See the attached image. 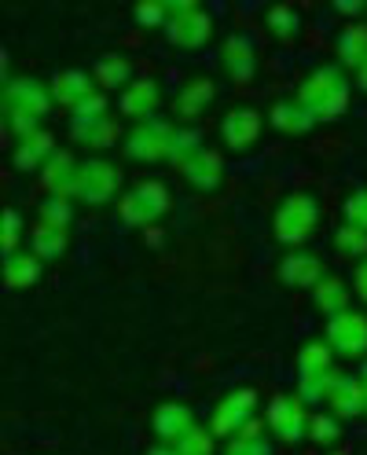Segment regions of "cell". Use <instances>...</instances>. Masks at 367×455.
<instances>
[{
  "instance_id": "cell-1",
  "label": "cell",
  "mask_w": 367,
  "mask_h": 455,
  "mask_svg": "<svg viewBox=\"0 0 367 455\" xmlns=\"http://www.w3.org/2000/svg\"><path fill=\"white\" fill-rule=\"evenodd\" d=\"M52 107V89L37 77H19L4 84V114H8V132H15L19 140L41 132V118Z\"/></svg>"
},
{
  "instance_id": "cell-2",
  "label": "cell",
  "mask_w": 367,
  "mask_h": 455,
  "mask_svg": "<svg viewBox=\"0 0 367 455\" xmlns=\"http://www.w3.org/2000/svg\"><path fill=\"white\" fill-rule=\"evenodd\" d=\"M298 103L313 114L316 122L342 118L349 107V81H346L342 67H320L308 74L305 84L298 89Z\"/></svg>"
},
{
  "instance_id": "cell-3",
  "label": "cell",
  "mask_w": 367,
  "mask_h": 455,
  "mask_svg": "<svg viewBox=\"0 0 367 455\" xmlns=\"http://www.w3.org/2000/svg\"><path fill=\"white\" fill-rule=\"evenodd\" d=\"M298 371H301V379H298V401L301 404L327 401V393H331V386L338 379L334 356H331L327 341H308V346L301 349V356H298Z\"/></svg>"
},
{
  "instance_id": "cell-4",
  "label": "cell",
  "mask_w": 367,
  "mask_h": 455,
  "mask_svg": "<svg viewBox=\"0 0 367 455\" xmlns=\"http://www.w3.org/2000/svg\"><path fill=\"white\" fill-rule=\"evenodd\" d=\"M316 224H320V203L308 191H294L275 210V239L287 246H301L316 232Z\"/></svg>"
},
{
  "instance_id": "cell-5",
  "label": "cell",
  "mask_w": 367,
  "mask_h": 455,
  "mask_svg": "<svg viewBox=\"0 0 367 455\" xmlns=\"http://www.w3.org/2000/svg\"><path fill=\"white\" fill-rule=\"evenodd\" d=\"M165 210H169V191L158 180H144L129 195H122V203H118V217L132 228H151Z\"/></svg>"
},
{
  "instance_id": "cell-6",
  "label": "cell",
  "mask_w": 367,
  "mask_h": 455,
  "mask_svg": "<svg viewBox=\"0 0 367 455\" xmlns=\"http://www.w3.org/2000/svg\"><path fill=\"white\" fill-rule=\"evenodd\" d=\"M169 8V22H165V34L173 44L180 48H199L210 41V30H213V22L210 15L199 8V4H191V0H180V4H165Z\"/></svg>"
},
{
  "instance_id": "cell-7",
  "label": "cell",
  "mask_w": 367,
  "mask_h": 455,
  "mask_svg": "<svg viewBox=\"0 0 367 455\" xmlns=\"http://www.w3.org/2000/svg\"><path fill=\"white\" fill-rule=\"evenodd\" d=\"M173 132H177L173 122H162V118L140 122V125L129 132L125 151H129V158H136V162H162V158H169Z\"/></svg>"
},
{
  "instance_id": "cell-8",
  "label": "cell",
  "mask_w": 367,
  "mask_h": 455,
  "mask_svg": "<svg viewBox=\"0 0 367 455\" xmlns=\"http://www.w3.org/2000/svg\"><path fill=\"white\" fill-rule=\"evenodd\" d=\"M122 188V173L110 162L103 158H89L81 165V177H77V198H84L89 206H107L115 191Z\"/></svg>"
},
{
  "instance_id": "cell-9",
  "label": "cell",
  "mask_w": 367,
  "mask_h": 455,
  "mask_svg": "<svg viewBox=\"0 0 367 455\" xmlns=\"http://www.w3.org/2000/svg\"><path fill=\"white\" fill-rule=\"evenodd\" d=\"M253 411H258V393H253L250 386H246V389L228 393V396H224V401L217 404L213 419H210L213 437H235V434L243 430V426L253 419Z\"/></svg>"
},
{
  "instance_id": "cell-10",
  "label": "cell",
  "mask_w": 367,
  "mask_h": 455,
  "mask_svg": "<svg viewBox=\"0 0 367 455\" xmlns=\"http://www.w3.org/2000/svg\"><path fill=\"white\" fill-rule=\"evenodd\" d=\"M327 346L342 356H363L367 353V316L363 312H338L327 320Z\"/></svg>"
},
{
  "instance_id": "cell-11",
  "label": "cell",
  "mask_w": 367,
  "mask_h": 455,
  "mask_svg": "<svg viewBox=\"0 0 367 455\" xmlns=\"http://www.w3.org/2000/svg\"><path fill=\"white\" fill-rule=\"evenodd\" d=\"M265 422L272 426V434H275L279 441H291V444H294V441L308 437V411L301 408L298 396H287V393L272 396Z\"/></svg>"
},
{
  "instance_id": "cell-12",
  "label": "cell",
  "mask_w": 367,
  "mask_h": 455,
  "mask_svg": "<svg viewBox=\"0 0 367 455\" xmlns=\"http://www.w3.org/2000/svg\"><path fill=\"white\" fill-rule=\"evenodd\" d=\"M220 136H224V144H228L232 151H246L253 140L261 136V114L250 110V107L232 110L228 118L220 122Z\"/></svg>"
},
{
  "instance_id": "cell-13",
  "label": "cell",
  "mask_w": 367,
  "mask_h": 455,
  "mask_svg": "<svg viewBox=\"0 0 367 455\" xmlns=\"http://www.w3.org/2000/svg\"><path fill=\"white\" fill-rule=\"evenodd\" d=\"M96 77L92 74H84V70H60L52 81V100L55 103H63V107H81L89 96H96Z\"/></svg>"
},
{
  "instance_id": "cell-14",
  "label": "cell",
  "mask_w": 367,
  "mask_h": 455,
  "mask_svg": "<svg viewBox=\"0 0 367 455\" xmlns=\"http://www.w3.org/2000/svg\"><path fill=\"white\" fill-rule=\"evenodd\" d=\"M327 401H331V411L334 415L353 419V415L367 411V386H363V379L338 375L334 386H331V393H327Z\"/></svg>"
},
{
  "instance_id": "cell-15",
  "label": "cell",
  "mask_w": 367,
  "mask_h": 455,
  "mask_svg": "<svg viewBox=\"0 0 367 455\" xmlns=\"http://www.w3.org/2000/svg\"><path fill=\"white\" fill-rule=\"evenodd\" d=\"M158 103H162V92H158V84H155L151 77L129 84V89L122 92V100H118V107H122L125 118H140V122H151L155 110H158Z\"/></svg>"
},
{
  "instance_id": "cell-16",
  "label": "cell",
  "mask_w": 367,
  "mask_h": 455,
  "mask_svg": "<svg viewBox=\"0 0 367 455\" xmlns=\"http://www.w3.org/2000/svg\"><path fill=\"white\" fill-rule=\"evenodd\" d=\"M180 173L187 177V184H191V188L213 191V188L220 184V177H224V158H220L217 151L203 148V151H195V155L180 165Z\"/></svg>"
},
{
  "instance_id": "cell-17",
  "label": "cell",
  "mask_w": 367,
  "mask_h": 455,
  "mask_svg": "<svg viewBox=\"0 0 367 455\" xmlns=\"http://www.w3.org/2000/svg\"><path fill=\"white\" fill-rule=\"evenodd\" d=\"M323 275L327 272H323V261L316 258V253L298 250V253H291V258L279 261V279H283L287 287H316Z\"/></svg>"
},
{
  "instance_id": "cell-18",
  "label": "cell",
  "mask_w": 367,
  "mask_h": 455,
  "mask_svg": "<svg viewBox=\"0 0 367 455\" xmlns=\"http://www.w3.org/2000/svg\"><path fill=\"white\" fill-rule=\"evenodd\" d=\"M41 173H44V184H48V191L63 195V198L77 195V177H81V162H74V155H67V151H55V155L48 158V165L41 169Z\"/></svg>"
},
{
  "instance_id": "cell-19",
  "label": "cell",
  "mask_w": 367,
  "mask_h": 455,
  "mask_svg": "<svg viewBox=\"0 0 367 455\" xmlns=\"http://www.w3.org/2000/svg\"><path fill=\"white\" fill-rule=\"evenodd\" d=\"M224 70L232 74V81H250L258 70V55H253V41L246 34H232L224 41Z\"/></svg>"
},
{
  "instance_id": "cell-20",
  "label": "cell",
  "mask_w": 367,
  "mask_h": 455,
  "mask_svg": "<svg viewBox=\"0 0 367 455\" xmlns=\"http://www.w3.org/2000/svg\"><path fill=\"white\" fill-rule=\"evenodd\" d=\"M195 426V415L184 408V404H162L155 411V434L165 441V444H177L187 430Z\"/></svg>"
},
{
  "instance_id": "cell-21",
  "label": "cell",
  "mask_w": 367,
  "mask_h": 455,
  "mask_svg": "<svg viewBox=\"0 0 367 455\" xmlns=\"http://www.w3.org/2000/svg\"><path fill=\"white\" fill-rule=\"evenodd\" d=\"M52 155H55V140L41 129V132H34V136L19 140V148H15V165H19V169H44Z\"/></svg>"
},
{
  "instance_id": "cell-22",
  "label": "cell",
  "mask_w": 367,
  "mask_h": 455,
  "mask_svg": "<svg viewBox=\"0 0 367 455\" xmlns=\"http://www.w3.org/2000/svg\"><path fill=\"white\" fill-rule=\"evenodd\" d=\"M41 258L37 253H12V258H4V283L15 291L22 287H34V283L41 279Z\"/></svg>"
},
{
  "instance_id": "cell-23",
  "label": "cell",
  "mask_w": 367,
  "mask_h": 455,
  "mask_svg": "<svg viewBox=\"0 0 367 455\" xmlns=\"http://www.w3.org/2000/svg\"><path fill=\"white\" fill-rule=\"evenodd\" d=\"M30 246L41 261H52V258H63L67 253V228H55V224H37L34 235H30Z\"/></svg>"
},
{
  "instance_id": "cell-24",
  "label": "cell",
  "mask_w": 367,
  "mask_h": 455,
  "mask_svg": "<svg viewBox=\"0 0 367 455\" xmlns=\"http://www.w3.org/2000/svg\"><path fill=\"white\" fill-rule=\"evenodd\" d=\"M313 298H316V308L327 312V316H338V312H346L349 308V291H346V283L342 279H334V275H323L316 287H313Z\"/></svg>"
},
{
  "instance_id": "cell-25",
  "label": "cell",
  "mask_w": 367,
  "mask_h": 455,
  "mask_svg": "<svg viewBox=\"0 0 367 455\" xmlns=\"http://www.w3.org/2000/svg\"><path fill=\"white\" fill-rule=\"evenodd\" d=\"M224 455H272V444L261 437V419L258 415H253L243 430L228 441V451Z\"/></svg>"
},
{
  "instance_id": "cell-26",
  "label": "cell",
  "mask_w": 367,
  "mask_h": 455,
  "mask_svg": "<svg viewBox=\"0 0 367 455\" xmlns=\"http://www.w3.org/2000/svg\"><path fill=\"white\" fill-rule=\"evenodd\" d=\"M268 118H272V125H275L279 132H308V129L316 125V118H313V114H308L298 100H294V103H275Z\"/></svg>"
},
{
  "instance_id": "cell-27",
  "label": "cell",
  "mask_w": 367,
  "mask_h": 455,
  "mask_svg": "<svg viewBox=\"0 0 367 455\" xmlns=\"http://www.w3.org/2000/svg\"><path fill=\"white\" fill-rule=\"evenodd\" d=\"M338 60L353 70L367 63V26H346L342 37H338Z\"/></svg>"
},
{
  "instance_id": "cell-28",
  "label": "cell",
  "mask_w": 367,
  "mask_h": 455,
  "mask_svg": "<svg viewBox=\"0 0 367 455\" xmlns=\"http://www.w3.org/2000/svg\"><path fill=\"white\" fill-rule=\"evenodd\" d=\"M74 140L84 148H110L118 140V122L115 118H96V122H74Z\"/></svg>"
},
{
  "instance_id": "cell-29",
  "label": "cell",
  "mask_w": 367,
  "mask_h": 455,
  "mask_svg": "<svg viewBox=\"0 0 367 455\" xmlns=\"http://www.w3.org/2000/svg\"><path fill=\"white\" fill-rule=\"evenodd\" d=\"M213 96H217V89H213V81H191L187 89L177 96V114L180 118H195V114H203V107H210L213 103Z\"/></svg>"
},
{
  "instance_id": "cell-30",
  "label": "cell",
  "mask_w": 367,
  "mask_h": 455,
  "mask_svg": "<svg viewBox=\"0 0 367 455\" xmlns=\"http://www.w3.org/2000/svg\"><path fill=\"white\" fill-rule=\"evenodd\" d=\"M92 77L100 89H122V84H129L132 77V67L129 60H122V55H103V60L92 67Z\"/></svg>"
},
{
  "instance_id": "cell-31",
  "label": "cell",
  "mask_w": 367,
  "mask_h": 455,
  "mask_svg": "<svg viewBox=\"0 0 367 455\" xmlns=\"http://www.w3.org/2000/svg\"><path fill=\"white\" fill-rule=\"evenodd\" d=\"M195 151H203V136H199V129H191V125H177L173 144H169V162H173V165L180 169Z\"/></svg>"
},
{
  "instance_id": "cell-32",
  "label": "cell",
  "mask_w": 367,
  "mask_h": 455,
  "mask_svg": "<svg viewBox=\"0 0 367 455\" xmlns=\"http://www.w3.org/2000/svg\"><path fill=\"white\" fill-rule=\"evenodd\" d=\"M265 22H268V30H272L275 37H283V41H291V37L301 30V19H298V12H294L291 4H275V8H268Z\"/></svg>"
},
{
  "instance_id": "cell-33",
  "label": "cell",
  "mask_w": 367,
  "mask_h": 455,
  "mask_svg": "<svg viewBox=\"0 0 367 455\" xmlns=\"http://www.w3.org/2000/svg\"><path fill=\"white\" fill-rule=\"evenodd\" d=\"M180 455H213V430H203V426H191V430L173 444Z\"/></svg>"
},
{
  "instance_id": "cell-34",
  "label": "cell",
  "mask_w": 367,
  "mask_h": 455,
  "mask_svg": "<svg viewBox=\"0 0 367 455\" xmlns=\"http://www.w3.org/2000/svg\"><path fill=\"white\" fill-rule=\"evenodd\" d=\"M334 246L342 253H349V258H367V232L356 224H346V228H338Z\"/></svg>"
},
{
  "instance_id": "cell-35",
  "label": "cell",
  "mask_w": 367,
  "mask_h": 455,
  "mask_svg": "<svg viewBox=\"0 0 367 455\" xmlns=\"http://www.w3.org/2000/svg\"><path fill=\"white\" fill-rule=\"evenodd\" d=\"M338 434H342V426H338V419H334V415H323V411L308 415V441H316V444H331V441H338Z\"/></svg>"
},
{
  "instance_id": "cell-36",
  "label": "cell",
  "mask_w": 367,
  "mask_h": 455,
  "mask_svg": "<svg viewBox=\"0 0 367 455\" xmlns=\"http://www.w3.org/2000/svg\"><path fill=\"white\" fill-rule=\"evenodd\" d=\"M70 217H74V210H70V203H67L63 195H48L44 203H41V220H44V224L67 228V224H70Z\"/></svg>"
},
{
  "instance_id": "cell-37",
  "label": "cell",
  "mask_w": 367,
  "mask_h": 455,
  "mask_svg": "<svg viewBox=\"0 0 367 455\" xmlns=\"http://www.w3.org/2000/svg\"><path fill=\"white\" fill-rule=\"evenodd\" d=\"M342 213H346V224H356V228H363V232H367V188H360V191H353L346 198Z\"/></svg>"
},
{
  "instance_id": "cell-38",
  "label": "cell",
  "mask_w": 367,
  "mask_h": 455,
  "mask_svg": "<svg viewBox=\"0 0 367 455\" xmlns=\"http://www.w3.org/2000/svg\"><path fill=\"white\" fill-rule=\"evenodd\" d=\"M19 239H22V217H19V210H4V258H12L15 253V246H19Z\"/></svg>"
},
{
  "instance_id": "cell-39",
  "label": "cell",
  "mask_w": 367,
  "mask_h": 455,
  "mask_svg": "<svg viewBox=\"0 0 367 455\" xmlns=\"http://www.w3.org/2000/svg\"><path fill=\"white\" fill-rule=\"evenodd\" d=\"M96 118H107V96L103 92H96L81 107H74V122H96Z\"/></svg>"
},
{
  "instance_id": "cell-40",
  "label": "cell",
  "mask_w": 367,
  "mask_h": 455,
  "mask_svg": "<svg viewBox=\"0 0 367 455\" xmlns=\"http://www.w3.org/2000/svg\"><path fill=\"white\" fill-rule=\"evenodd\" d=\"M136 19L144 26H165L169 22V8L165 4H140L136 8Z\"/></svg>"
},
{
  "instance_id": "cell-41",
  "label": "cell",
  "mask_w": 367,
  "mask_h": 455,
  "mask_svg": "<svg viewBox=\"0 0 367 455\" xmlns=\"http://www.w3.org/2000/svg\"><path fill=\"white\" fill-rule=\"evenodd\" d=\"M353 291H356V298L367 301V258L360 261V268H356V275H353Z\"/></svg>"
},
{
  "instance_id": "cell-42",
  "label": "cell",
  "mask_w": 367,
  "mask_h": 455,
  "mask_svg": "<svg viewBox=\"0 0 367 455\" xmlns=\"http://www.w3.org/2000/svg\"><path fill=\"white\" fill-rule=\"evenodd\" d=\"M334 8L342 12V15H360V12H363V4H360V0H338Z\"/></svg>"
},
{
  "instance_id": "cell-43",
  "label": "cell",
  "mask_w": 367,
  "mask_h": 455,
  "mask_svg": "<svg viewBox=\"0 0 367 455\" xmlns=\"http://www.w3.org/2000/svg\"><path fill=\"white\" fill-rule=\"evenodd\" d=\"M148 455H180V451H177L173 444H158V448H151Z\"/></svg>"
},
{
  "instance_id": "cell-44",
  "label": "cell",
  "mask_w": 367,
  "mask_h": 455,
  "mask_svg": "<svg viewBox=\"0 0 367 455\" xmlns=\"http://www.w3.org/2000/svg\"><path fill=\"white\" fill-rule=\"evenodd\" d=\"M148 243H151V246H162V232H158V228H155V224L148 228Z\"/></svg>"
},
{
  "instance_id": "cell-45",
  "label": "cell",
  "mask_w": 367,
  "mask_h": 455,
  "mask_svg": "<svg viewBox=\"0 0 367 455\" xmlns=\"http://www.w3.org/2000/svg\"><path fill=\"white\" fill-rule=\"evenodd\" d=\"M356 84H360V89H363V92H367V63H363V67H360V70H356Z\"/></svg>"
},
{
  "instance_id": "cell-46",
  "label": "cell",
  "mask_w": 367,
  "mask_h": 455,
  "mask_svg": "<svg viewBox=\"0 0 367 455\" xmlns=\"http://www.w3.org/2000/svg\"><path fill=\"white\" fill-rule=\"evenodd\" d=\"M360 379H363V386H367V363H363V371H360Z\"/></svg>"
},
{
  "instance_id": "cell-47",
  "label": "cell",
  "mask_w": 367,
  "mask_h": 455,
  "mask_svg": "<svg viewBox=\"0 0 367 455\" xmlns=\"http://www.w3.org/2000/svg\"><path fill=\"white\" fill-rule=\"evenodd\" d=\"M334 455H349V451H334Z\"/></svg>"
}]
</instances>
